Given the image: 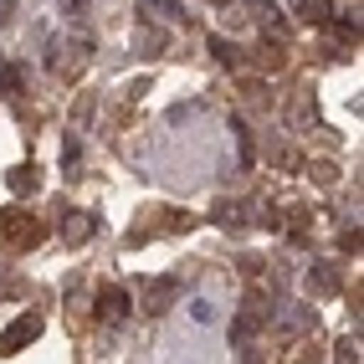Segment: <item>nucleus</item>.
Returning <instances> with one entry per match:
<instances>
[{
	"instance_id": "1",
	"label": "nucleus",
	"mask_w": 364,
	"mask_h": 364,
	"mask_svg": "<svg viewBox=\"0 0 364 364\" xmlns=\"http://www.w3.org/2000/svg\"><path fill=\"white\" fill-rule=\"evenodd\" d=\"M41 236H46V226L36 221V215H26V210H6V241H11V247H36Z\"/></svg>"
},
{
	"instance_id": "2",
	"label": "nucleus",
	"mask_w": 364,
	"mask_h": 364,
	"mask_svg": "<svg viewBox=\"0 0 364 364\" xmlns=\"http://www.w3.org/2000/svg\"><path fill=\"white\" fill-rule=\"evenodd\" d=\"M36 333H41V313H21V318H16L6 333H0V354H21Z\"/></svg>"
},
{
	"instance_id": "3",
	"label": "nucleus",
	"mask_w": 364,
	"mask_h": 364,
	"mask_svg": "<svg viewBox=\"0 0 364 364\" xmlns=\"http://www.w3.org/2000/svg\"><path fill=\"white\" fill-rule=\"evenodd\" d=\"M92 313H98V318L103 323H124L129 318V293H124V287H98V308H92Z\"/></svg>"
},
{
	"instance_id": "4",
	"label": "nucleus",
	"mask_w": 364,
	"mask_h": 364,
	"mask_svg": "<svg viewBox=\"0 0 364 364\" xmlns=\"http://www.w3.org/2000/svg\"><path fill=\"white\" fill-rule=\"evenodd\" d=\"M175 298H180V282H175V277H154V282H144V308H149V313H164Z\"/></svg>"
},
{
	"instance_id": "5",
	"label": "nucleus",
	"mask_w": 364,
	"mask_h": 364,
	"mask_svg": "<svg viewBox=\"0 0 364 364\" xmlns=\"http://www.w3.org/2000/svg\"><path fill=\"white\" fill-rule=\"evenodd\" d=\"M92 231H98V226H92L87 210H77V215H67V221H62V241H67V247H82Z\"/></svg>"
},
{
	"instance_id": "6",
	"label": "nucleus",
	"mask_w": 364,
	"mask_h": 364,
	"mask_svg": "<svg viewBox=\"0 0 364 364\" xmlns=\"http://www.w3.org/2000/svg\"><path fill=\"white\" fill-rule=\"evenodd\" d=\"M308 287H313V293H318V298H333V293H338V267L318 262V267H313V272H308Z\"/></svg>"
},
{
	"instance_id": "7",
	"label": "nucleus",
	"mask_w": 364,
	"mask_h": 364,
	"mask_svg": "<svg viewBox=\"0 0 364 364\" xmlns=\"http://www.w3.org/2000/svg\"><path fill=\"white\" fill-rule=\"evenodd\" d=\"M257 328H262V313H257V308H241L236 323H231V344H252Z\"/></svg>"
},
{
	"instance_id": "8",
	"label": "nucleus",
	"mask_w": 364,
	"mask_h": 364,
	"mask_svg": "<svg viewBox=\"0 0 364 364\" xmlns=\"http://www.w3.org/2000/svg\"><path fill=\"white\" fill-rule=\"evenodd\" d=\"M11 190H16V196H36V190H41V169H36V164L11 169Z\"/></svg>"
},
{
	"instance_id": "9",
	"label": "nucleus",
	"mask_w": 364,
	"mask_h": 364,
	"mask_svg": "<svg viewBox=\"0 0 364 364\" xmlns=\"http://www.w3.org/2000/svg\"><path fill=\"white\" fill-rule=\"evenodd\" d=\"M139 11L154 16V21H185V6H180V0H139Z\"/></svg>"
},
{
	"instance_id": "10",
	"label": "nucleus",
	"mask_w": 364,
	"mask_h": 364,
	"mask_svg": "<svg viewBox=\"0 0 364 364\" xmlns=\"http://www.w3.org/2000/svg\"><path fill=\"white\" fill-rule=\"evenodd\" d=\"M298 16L308 21V26H328V0H298Z\"/></svg>"
},
{
	"instance_id": "11",
	"label": "nucleus",
	"mask_w": 364,
	"mask_h": 364,
	"mask_svg": "<svg viewBox=\"0 0 364 364\" xmlns=\"http://www.w3.org/2000/svg\"><path fill=\"white\" fill-rule=\"evenodd\" d=\"M134 46H139V52H144V57H159V52H164V31H154V26H144Z\"/></svg>"
},
{
	"instance_id": "12",
	"label": "nucleus",
	"mask_w": 364,
	"mask_h": 364,
	"mask_svg": "<svg viewBox=\"0 0 364 364\" xmlns=\"http://www.w3.org/2000/svg\"><path fill=\"white\" fill-rule=\"evenodd\" d=\"M210 52H215V62H221V67H236V62H241V52H236L226 36H210Z\"/></svg>"
},
{
	"instance_id": "13",
	"label": "nucleus",
	"mask_w": 364,
	"mask_h": 364,
	"mask_svg": "<svg viewBox=\"0 0 364 364\" xmlns=\"http://www.w3.org/2000/svg\"><path fill=\"white\" fill-rule=\"evenodd\" d=\"M241 215H247V210H241V205H215V226H241Z\"/></svg>"
},
{
	"instance_id": "14",
	"label": "nucleus",
	"mask_w": 364,
	"mask_h": 364,
	"mask_svg": "<svg viewBox=\"0 0 364 364\" xmlns=\"http://www.w3.org/2000/svg\"><path fill=\"white\" fill-rule=\"evenodd\" d=\"M57 6H62L67 21H82V16H87V0H57Z\"/></svg>"
},
{
	"instance_id": "15",
	"label": "nucleus",
	"mask_w": 364,
	"mask_h": 364,
	"mask_svg": "<svg viewBox=\"0 0 364 364\" xmlns=\"http://www.w3.org/2000/svg\"><path fill=\"white\" fill-rule=\"evenodd\" d=\"M338 36H344V41H359V21H338Z\"/></svg>"
},
{
	"instance_id": "16",
	"label": "nucleus",
	"mask_w": 364,
	"mask_h": 364,
	"mask_svg": "<svg viewBox=\"0 0 364 364\" xmlns=\"http://www.w3.org/2000/svg\"><path fill=\"white\" fill-rule=\"evenodd\" d=\"M338 252H359V231H344V236H338Z\"/></svg>"
}]
</instances>
